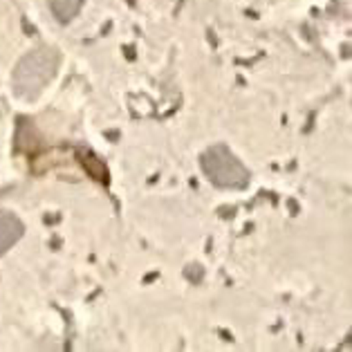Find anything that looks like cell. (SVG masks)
<instances>
[{
	"label": "cell",
	"mask_w": 352,
	"mask_h": 352,
	"mask_svg": "<svg viewBox=\"0 0 352 352\" xmlns=\"http://www.w3.org/2000/svg\"><path fill=\"white\" fill-rule=\"evenodd\" d=\"M61 65V54L56 47L43 45L25 54L14 70V90L25 99H32L47 88Z\"/></svg>",
	"instance_id": "6da1fadb"
},
{
	"label": "cell",
	"mask_w": 352,
	"mask_h": 352,
	"mask_svg": "<svg viewBox=\"0 0 352 352\" xmlns=\"http://www.w3.org/2000/svg\"><path fill=\"white\" fill-rule=\"evenodd\" d=\"M204 175L220 188H245L249 186V170L225 144L211 146L202 155Z\"/></svg>",
	"instance_id": "7a4b0ae2"
},
{
	"label": "cell",
	"mask_w": 352,
	"mask_h": 352,
	"mask_svg": "<svg viewBox=\"0 0 352 352\" xmlns=\"http://www.w3.org/2000/svg\"><path fill=\"white\" fill-rule=\"evenodd\" d=\"M23 222L10 211H0V254L12 249L23 236Z\"/></svg>",
	"instance_id": "3957f363"
},
{
	"label": "cell",
	"mask_w": 352,
	"mask_h": 352,
	"mask_svg": "<svg viewBox=\"0 0 352 352\" xmlns=\"http://www.w3.org/2000/svg\"><path fill=\"white\" fill-rule=\"evenodd\" d=\"M83 3H85V0H50V7H52V12H54V16L58 21L67 23L81 12Z\"/></svg>",
	"instance_id": "277c9868"
}]
</instances>
